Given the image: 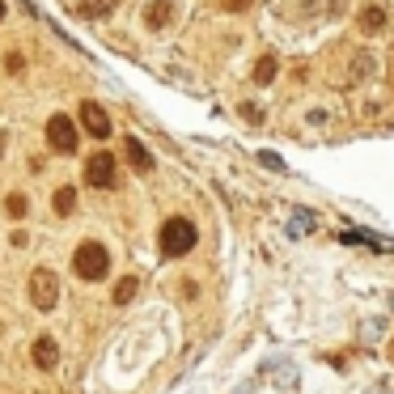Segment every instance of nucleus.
<instances>
[{"label": "nucleus", "instance_id": "nucleus-1", "mask_svg": "<svg viewBox=\"0 0 394 394\" xmlns=\"http://www.w3.org/2000/svg\"><path fill=\"white\" fill-rule=\"evenodd\" d=\"M199 234H195V225L187 216H170L161 225V255H170V259H183L187 250H195Z\"/></svg>", "mask_w": 394, "mask_h": 394}, {"label": "nucleus", "instance_id": "nucleus-2", "mask_svg": "<svg viewBox=\"0 0 394 394\" xmlns=\"http://www.w3.org/2000/svg\"><path fill=\"white\" fill-rule=\"evenodd\" d=\"M73 271H77L81 280H102V275L110 271V255H106V246H102V242H81L77 255H73Z\"/></svg>", "mask_w": 394, "mask_h": 394}, {"label": "nucleus", "instance_id": "nucleus-3", "mask_svg": "<svg viewBox=\"0 0 394 394\" xmlns=\"http://www.w3.org/2000/svg\"><path fill=\"white\" fill-rule=\"evenodd\" d=\"M115 179H119V170H115V153H93V157L85 161V183H89V187L110 191V187H115Z\"/></svg>", "mask_w": 394, "mask_h": 394}, {"label": "nucleus", "instance_id": "nucleus-4", "mask_svg": "<svg viewBox=\"0 0 394 394\" xmlns=\"http://www.w3.org/2000/svg\"><path fill=\"white\" fill-rule=\"evenodd\" d=\"M30 301H34L38 310H51L55 301H60V280H55V271L38 267V271L30 275Z\"/></svg>", "mask_w": 394, "mask_h": 394}, {"label": "nucleus", "instance_id": "nucleus-5", "mask_svg": "<svg viewBox=\"0 0 394 394\" xmlns=\"http://www.w3.org/2000/svg\"><path fill=\"white\" fill-rule=\"evenodd\" d=\"M47 144L55 153H77V123L68 115H51L47 119Z\"/></svg>", "mask_w": 394, "mask_h": 394}, {"label": "nucleus", "instance_id": "nucleus-6", "mask_svg": "<svg viewBox=\"0 0 394 394\" xmlns=\"http://www.w3.org/2000/svg\"><path fill=\"white\" fill-rule=\"evenodd\" d=\"M81 123H85V132L98 136V140L110 136V119H106V110H102L98 102H81Z\"/></svg>", "mask_w": 394, "mask_h": 394}, {"label": "nucleus", "instance_id": "nucleus-7", "mask_svg": "<svg viewBox=\"0 0 394 394\" xmlns=\"http://www.w3.org/2000/svg\"><path fill=\"white\" fill-rule=\"evenodd\" d=\"M123 153H128V161H132V170H136V174H149V170H153V157L144 153V144H140L136 136L123 140Z\"/></svg>", "mask_w": 394, "mask_h": 394}, {"label": "nucleus", "instance_id": "nucleus-8", "mask_svg": "<svg viewBox=\"0 0 394 394\" xmlns=\"http://www.w3.org/2000/svg\"><path fill=\"white\" fill-rule=\"evenodd\" d=\"M55 361H60V348H55L51 335L34 340V365H38V369H55Z\"/></svg>", "mask_w": 394, "mask_h": 394}, {"label": "nucleus", "instance_id": "nucleus-9", "mask_svg": "<svg viewBox=\"0 0 394 394\" xmlns=\"http://www.w3.org/2000/svg\"><path fill=\"white\" fill-rule=\"evenodd\" d=\"M170 13H174V5H170V0H153V5L144 9V22H149L153 30H161L165 22H170Z\"/></svg>", "mask_w": 394, "mask_h": 394}, {"label": "nucleus", "instance_id": "nucleus-10", "mask_svg": "<svg viewBox=\"0 0 394 394\" xmlns=\"http://www.w3.org/2000/svg\"><path fill=\"white\" fill-rule=\"evenodd\" d=\"M381 26H386V9H381V5H365V9H361V30H365V34H377Z\"/></svg>", "mask_w": 394, "mask_h": 394}, {"label": "nucleus", "instance_id": "nucleus-11", "mask_svg": "<svg viewBox=\"0 0 394 394\" xmlns=\"http://www.w3.org/2000/svg\"><path fill=\"white\" fill-rule=\"evenodd\" d=\"M115 5H119V0H81L77 13L81 17H106V13H115Z\"/></svg>", "mask_w": 394, "mask_h": 394}, {"label": "nucleus", "instance_id": "nucleus-12", "mask_svg": "<svg viewBox=\"0 0 394 394\" xmlns=\"http://www.w3.org/2000/svg\"><path fill=\"white\" fill-rule=\"evenodd\" d=\"M275 68H280L275 55H263V60L255 64V85H271V81H275Z\"/></svg>", "mask_w": 394, "mask_h": 394}, {"label": "nucleus", "instance_id": "nucleus-13", "mask_svg": "<svg viewBox=\"0 0 394 394\" xmlns=\"http://www.w3.org/2000/svg\"><path fill=\"white\" fill-rule=\"evenodd\" d=\"M73 208H77V187H60V191H55V212L68 216Z\"/></svg>", "mask_w": 394, "mask_h": 394}, {"label": "nucleus", "instance_id": "nucleus-14", "mask_svg": "<svg viewBox=\"0 0 394 394\" xmlns=\"http://www.w3.org/2000/svg\"><path fill=\"white\" fill-rule=\"evenodd\" d=\"M310 229H314V216H310L305 208H297V212H293V225H289V234L301 238V234H310Z\"/></svg>", "mask_w": 394, "mask_h": 394}, {"label": "nucleus", "instance_id": "nucleus-15", "mask_svg": "<svg viewBox=\"0 0 394 394\" xmlns=\"http://www.w3.org/2000/svg\"><path fill=\"white\" fill-rule=\"evenodd\" d=\"M136 285H140V280H132V275H128V280H119V289H115V301H119V305H128V301L136 297Z\"/></svg>", "mask_w": 394, "mask_h": 394}, {"label": "nucleus", "instance_id": "nucleus-16", "mask_svg": "<svg viewBox=\"0 0 394 394\" xmlns=\"http://www.w3.org/2000/svg\"><path fill=\"white\" fill-rule=\"evenodd\" d=\"M5 212H9L13 220H17V216H26V195H9V199H5Z\"/></svg>", "mask_w": 394, "mask_h": 394}, {"label": "nucleus", "instance_id": "nucleus-17", "mask_svg": "<svg viewBox=\"0 0 394 394\" xmlns=\"http://www.w3.org/2000/svg\"><path fill=\"white\" fill-rule=\"evenodd\" d=\"M369 68H373V60H369V55H356V64H352V81L369 77Z\"/></svg>", "mask_w": 394, "mask_h": 394}, {"label": "nucleus", "instance_id": "nucleus-18", "mask_svg": "<svg viewBox=\"0 0 394 394\" xmlns=\"http://www.w3.org/2000/svg\"><path fill=\"white\" fill-rule=\"evenodd\" d=\"M250 5H255V0H220V9H225V13H246Z\"/></svg>", "mask_w": 394, "mask_h": 394}, {"label": "nucleus", "instance_id": "nucleus-19", "mask_svg": "<svg viewBox=\"0 0 394 394\" xmlns=\"http://www.w3.org/2000/svg\"><path fill=\"white\" fill-rule=\"evenodd\" d=\"M242 119H246V123H250V128H259V123H263V110H259V106H250V102H246V106H242Z\"/></svg>", "mask_w": 394, "mask_h": 394}, {"label": "nucleus", "instance_id": "nucleus-20", "mask_svg": "<svg viewBox=\"0 0 394 394\" xmlns=\"http://www.w3.org/2000/svg\"><path fill=\"white\" fill-rule=\"evenodd\" d=\"M5 68H9V73H22L26 60H22V55H5Z\"/></svg>", "mask_w": 394, "mask_h": 394}, {"label": "nucleus", "instance_id": "nucleus-21", "mask_svg": "<svg viewBox=\"0 0 394 394\" xmlns=\"http://www.w3.org/2000/svg\"><path fill=\"white\" fill-rule=\"evenodd\" d=\"M259 161H263V165H267V170H285V161H280V157H271V153H263V157H259Z\"/></svg>", "mask_w": 394, "mask_h": 394}, {"label": "nucleus", "instance_id": "nucleus-22", "mask_svg": "<svg viewBox=\"0 0 394 394\" xmlns=\"http://www.w3.org/2000/svg\"><path fill=\"white\" fill-rule=\"evenodd\" d=\"M0 157H5V132H0Z\"/></svg>", "mask_w": 394, "mask_h": 394}, {"label": "nucleus", "instance_id": "nucleus-23", "mask_svg": "<svg viewBox=\"0 0 394 394\" xmlns=\"http://www.w3.org/2000/svg\"><path fill=\"white\" fill-rule=\"evenodd\" d=\"M0 22H5V0H0Z\"/></svg>", "mask_w": 394, "mask_h": 394}, {"label": "nucleus", "instance_id": "nucleus-24", "mask_svg": "<svg viewBox=\"0 0 394 394\" xmlns=\"http://www.w3.org/2000/svg\"><path fill=\"white\" fill-rule=\"evenodd\" d=\"M390 361H394V344H390Z\"/></svg>", "mask_w": 394, "mask_h": 394}]
</instances>
